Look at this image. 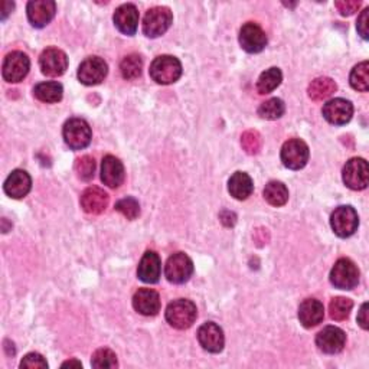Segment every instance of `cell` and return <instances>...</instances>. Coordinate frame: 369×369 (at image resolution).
I'll use <instances>...</instances> for the list:
<instances>
[{
  "label": "cell",
  "mask_w": 369,
  "mask_h": 369,
  "mask_svg": "<svg viewBox=\"0 0 369 369\" xmlns=\"http://www.w3.org/2000/svg\"><path fill=\"white\" fill-rule=\"evenodd\" d=\"M198 316L196 306L187 299H177L172 301L166 309L168 323L179 330L191 327Z\"/></svg>",
  "instance_id": "6da1fadb"
},
{
  "label": "cell",
  "mask_w": 369,
  "mask_h": 369,
  "mask_svg": "<svg viewBox=\"0 0 369 369\" xmlns=\"http://www.w3.org/2000/svg\"><path fill=\"white\" fill-rule=\"evenodd\" d=\"M149 73L151 80L155 82L162 85H169L180 78L182 64L177 58L172 55H162L153 61Z\"/></svg>",
  "instance_id": "7a4b0ae2"
},
{
  "label": "cell",
  "mask_w": 369,
  "mask_h": 369,
  "mask_svg": "<svg viewBox=\"0 0 369 369\" xmlns=\"http://www.w3.org/2000/svg\"><path fill=\"white\" fill-rule=\"evenodd\" d=\"M173 22V15L170 9L165 6L151 8L146 12L143 19V32L149 38L162 37L170 27Z\"/></svg>",
  "instance_id": "3957f363"
},
{
  "label": "cell",
  "mask_w": 369,
  "mask_h": 369,
  "mask_svg": "<svg viewBox=\"0 0 369 369\" xmlns=\"http://www.w3.org/2000/svg\"><path fill=\"white\" fill-rule=\"evenodd\" d=\"M330 283L341 290H352L359 283V270L349 258L337 260L330 271Z\"/></svg>",
  "instance_id": "277c9868"
},
{
  "label": "cell",
  "mask_w": 369,
  "mask_h": 369,
  "mask_svg": "<svg viewBox=\"0 0 369 369\" xmlns=\"http://www.w3.org/2000/svg\"><path fill=\"white\" fill-rule=\"evenodd\" d=\"M330 225L337 237L348 238L354 235L359 227L358 213L352 206L336 208L330 217Z\"/></svg>",
  "instance_id": "5b68a950"
},
{
  "label": "cell",
  "mask_w": 369,
  "mask_h": 369,
  "mask_svg": "<svg viewBox=\"0 0 369 369\" xmlns=\"http://www.w3.org/2000/svg\"><path fill=\"white\" fill-rule=\"evenodd\" d=\"M194 273L192 260L183 253H176L169 257L165 265L166 279L173 284L187 283Z\"/></svg>",
  "instance_id": "8992f818"
},
{
  "label": "cell",
  "mask_w": 369,
  "mask_h": 369,
  "mask_svg": "<svg viewBox=\"0 0 369 369\" xmlns=\"http://www.w3.org/2000/svg\"><path fill=\"white\" fill-rule=\"evenodd\" d=\"M64 140L73 150L85 149L91 143V129L82 118H71L64 126Z\"/></svg>",
  "instance_id": "52a82bcc"
},
{
  "label": "cell",
  "mask_w": 369,
  "mask_h": 369,
  "mask_svg": "<svg viewBox=\"0 0 369 369\" xmlns=\"http://www.w3.org/2000/svg\"><path fill=\"white\" fill-rule=\"evenodd\" d=\"M309 161V147L300 139H292L282 147V162L287 169L300 170Z\"/></svg>",
  "instance_id": "ba28073f"
},
{
  "label": "cell",
  "mask_w": 369,
  "mask_h": 369,
  "mask_svg": "<svg viewBox=\"0 0 369 369\" xmlns=\"http://www.w3.org/2000/svg\"><path fill=\"white\" fill-rule=\"evenodd\" d=\"M108 67L100 56H89L84 59L78 68V80L84 85H97L107 77Z\"/></svg>",
  "instance_id": "9c48e42d"
},
{
  "label": "cell",
  "mask_w": 369,
  "mask_h": 369,
  "mask_svg": "<svg viewBox=\"0 0 369 369\" xmlns=\"http://www.w3.org/2000/svg\"><path fill=\"white\" fill-rule=\"evenodd\" d=\"M344 182L349 189H365L369 182V169L366 161L361 158L351 159L344 168Z\"/></svg>",
  "instance_id": "30bf717a"
},
{
  "label": "cell",
  "mask_w": 369,
  "mask_h": 369,
  "mask_svg": "<svg viewBox=\"0 0 369 369\" xmlns=\"http://www.w3.org/2000/svg\"><path fill=\"white\" fill-rule=\"evenodd\" d=\"M30 61L26 54L20 51L11 52L4 61L2 74L8 82H20L29 73Z\"/></svg>",
  "instance_id": "8fae6325"
},
{
  "label": "cell",
  "mask_w": 369,
  "mask_h": 369,
  "mask_svg": "<svg viewBox=\"0 0 369 369\" xmlns=\"http://www.w3.org/2000/svg\"><path fill=\"white\" fill-rule=\"evenodd\" d=\"M346 344V334L342 329L336 326H326L316 336L318 348L329 355L339 354Z\"/></svg>",
  "instance_id": "7c38bea8"
},
{
  "label": "cell",
  "mask_w": 369,
  "mask_h": 369,
  "mask_svg": "<svg viewBox=\"0 0 369 369\" xmlns=\"http://www.w3.org/2000/svg\"><path fill=\"white\" fill-rule=\"evenodd\" d=\"M39 65L45 75L61 77L68 68L67 54L58 48H48L41 54Z\"/></svg>",
  "instance_id": "4fadbf2b"
},
{
  "label": "cell",
  "mask_w": 369,
  "mask_h": 369,
  "mask_svg": "<svg viewBox=\"0 0 369 369\" xmlns=\"http://www.w3.org/2000/svg\"><path fill=\"white\" fill-rule=\"evenodd\" d=\"M239 44L249 54H258L267 45V35L257 23L249 22L239 30Z\"/></svg>",
  "instance_id": "5bb4252c"
},
{
  "label": "cell",
  "mask_w": 369,
  "mask_h": 369,
  "mask_svg": "<svg viewBox=\"0 0 369 369\" xmlns=\"http://www.w3.org/2000/svg\"><path fill=\"white\" fill-rule=\"evenodd\" d=\"M198 341L205 351L211 354H220L224 349L225 337L223 329L217 323L208 322L199 327Z\"/></svg>",
  "instance_id": "9a60e30c"
},
{
  "label": "cell",
  "mask_w": 369,
  "mask_h": 369,
  "mask_svg": "<svg viewBox=\"0 0 369 369\" xmlns=\"http://www.w3.org/2000/svg\"><path fill=\"white\" fill-rule=\"evenodd\" d=\"M354 115V106L344 99H334L325 104L323 117L334 126H344L351 121Z\"/></svg>",
  "instance_id": "2e32d148"
},
{
  "label": "cell",
  "mask_w": 369,
  "mask_h": 369,
  "mask_svg": "<svg viewBox=\"0 0 369 369\" xmlns=\"http://www.w3.org/2000/svg\"><path fill=\"white\" fill-rule=\"evenodd\" d=\"M27 19L35 27L46 26L55 16L56 5L52 0H32L26 8Z\"/></svg>",
  "instance_id": "e0dca14e"
},
{
  "label": "cell",
  "mask_w": 369,
  "mask_h": 369,
  "mask_svg": "<svg viewBox=\"0 0 369 369\" xmlns=\"http://www.w3.org/2000/svg\"><path fill=\"white\" fill-rule=\"evenodd\" d=\"M139 11L135 5L127 4L121 5L120 8L115 9V13L113 16L115 27L120 30L121 34L125 35H135L137 26H139Z\"/></svg>",
  "instance_id": "ac0fdd59"
},
{
  "label": "cell",
  "mask_w": 369,
  "mask_h": 369,
  "mask_svg": "<svg viewBox=\"0 0 369 369\" xmlns=\"http://www.w3.org/2000/svg\"><path fill=\"white\" fill-rule=\"evenodd\" d=\"M135 311L143 316H156L161 311V297L151 289H140L133 296Z\"/></svg>",
  "instance_id": "d6986e66"
},
{
  "label": "cell",
  "mask_w": 369,
  "mask_h": 369,
  "mask_svg": "<svg viewBox=\"0 0 369 369\" xmlns=\"http://www.w3.org/2000/svg\"><path fill=\"white\" fill-rule=\"evenodd\" d=\"M5 192L6 195H9L13 199H20L23 196H26L32 188V179H30L29 173L20 169L13 170L8 179L5 180Z\"/></svg>",
  "instance_id": "ffe728a7"
},
{
  "label": "cell",
  "mask_w": 369,
  "mask_h": 369,
  "mask_svg": "<svg viewBox=\"0 0 369 369\" xmlns=\"http://www.w3.org/2000/svg\"><path fill=\"white\" fill-rule=\"evenodd\" d=\"M161 271H162V263H161V257L155 253V251H147L139 264L137 268V275L139 279L143 283H149V284H155L159 282V277H161Z\"/></svg>",
  "instance_id": "44dd1931"
},
{
  "label": "cell",
  "mask_w": 369,
  "mask_h": 369,
  "mask_svg": "<svg viewBox=\"0 0 369 369\" xmlns=\"http://www.w3.org/2000/svg\"><path fill=\"white\" fill-rule=\"evenodd\" d=\"M108 195L101 188L89 187L81 195V206L87 213L99 215L108 206Z\"/></svg>",
  "instance_id": "7402d4cb"
},
{
  "label": "cell",
  "mask_w": 369,
  "mask_h": 369,
  "mask_svg": "<svg viewBox=\"0 0 369 369\" xmlns=\"http://www.w3.org/2000/svg\"><path fill=\"white\" fill-rule=\"evenodd\" d=\"M325 318V307L316 299H307L299 307V320L304 327H315Z\"/></svg>",
  "instance_id": "603a6c76"
},
{
  "label": "cell",
  "mask_w": 369,
  "mask_h": 369,
  "mask_svg": "<svg viewBox=\"0 0 369 369\" xmlns=\"http://www.w3.org/2000/svg\"><path fill=\"white\" fill-rule=\"evenodd\" d=\"M101 180L108 188L113 189L118 188L123 180H125V166H123V163L117 158L108 155L103 159Z\"/></svg>",
  "instance_id": "cb8c5ba5"
},
{
  "label": "cell",
  "mask_w": 369,
  "mask_h": 369,
  "mask_svg": "<svg viewBox=\"0 0 369 369\" xmlns=\"http://www.w3.org/2000/svg\"><path fill=\"white\" fill-rule=\"evenodd\" d=\"M254 189V183L253 179L244 172H235L230 182H228V191L231 196H234L238 201L247 199Z\"/></svg>",
  "instance_id": "d4e9b609"
},
{
  "label": "cell",
  "mask_w": 369,
  "mask_h": 369,
  "mask_svg": "<svg viewBox=\"0 0 369 369\" xmlns=\"http://www.w3.org/2000/svg\"><path fill=\"white\" fill-rule=\"evenodd\" d=\"M336 89H337V85L332 78L320 77V78H316V80L312 81L307 92H309V97L313 101H323V100L329 99Z\"/></svg>",
  "instance_id": "484cf974"
},
{
  "label": "cell",
  "mask_w": 369,
  "mask_h": 369,
  "mask_svg": "<svg viewBox=\"0 0 369 369\" xmlns=\"http://www.w3.org/2000/svg\"><path fill=\"white\" fill-rule=\"evenodd\" d=\"M35 97L42 103H58L63 100L64 88L59 82H41L34 89Z\"/></svg>",
  "instance_id": "4316f807"
},
{
  "label": "cell",
  "mask_w": 369,
  "mask_h": 369,
  "mask_svg": "<svg viewBox=\"0 0 369 369\" xmlns=\"http://www.w3.org/2000/svg\"><path fill=\"white\" fill-rule=\"evenodd\" d=\"M264 199L273 206H283L289 201V189L282 182H268L264 188Z\"/></svg>",
  "instance_id": "83f0119b"
},
{
  "label": "cell",
  "mask_w": 369,
  "mask_h": 369,
  "mask_svg": "<svg viewBox=\"0 0 369 369\" xmlns=\"http://www.w3.org/2000/svg\"><path fill=\"white\" fill-rule=\"evenodd\" d=\"M283 74L279 68H270L264 71L257 81V91L260 94H270L282 84Z\"/></svg>",
  "instance_id": "f1b7e54d"
},
{
  "label": "cell",
  "mask_w": 369,
  "mask_h": 369,
  "mask_svg": "<svg viewBox=\"0 0 369 369\" xmlns=\"http://www.w3.org/2000/svg\"><path fill=\"white\" fill-rule=\"evenodd\" d=\"M142 70H143V59L137 54L127 55L120 64V71H121L123 78L129 80V81L139 78L142 74Z\"/></svg>",
  "instance_id": "f546056e"
},
{
  "label": "cell",
  "mask_w": 369,
  "mask_h": 369,
  "mask_svg": "<svg viewBox=\"0 0 369 369\" xmlns=\"http://www.w3.org/2000/svg\"><path fill=\"white\" fill-rule=\"evenodd\" d=\"M349 82L354 89L366 92L369 89V64L368 61H363V63L358 64L349 77Z\"/></svg>",
  "instance_id": "4dcf8cb0"
},
{
  "label": "cell",
  "mask_w": 369,
  "mask_h": 369,
  "mask_svg": "<svg viewBox=\"0 0 369 369\" xmlns=\"http://www.w3.org/2000/svg\"><path fill=\"white\" fill-rule=\"evenodd\" d=\"M352 307H354V303H352L351 299L334 297V299H332V301L329 304L330 318L333 320H345V319L349 318Z\"/></svg>",
  "instance_id": "1f68e13d"
},
{
  "label": "cell",
  "mask_w": 369,
  "mask_h": 369,
  "mask_svg": "<svg viewBox=\"0 0 369 369\" xmlns=\"http://www.w3.org/2000/svg\"><path fill=\"white\" fill-rule=\"evenodd\" d=\"M286 111L284 103L280 99H270L258 107V115L265 120L280 118Z\"/></svg>",
  "instance_id": "d6a6232c"
},
{
  "label": "cell",
  "mask_w": 369,
  "mask_h": 369,
  "mask_svg": "<svg viewBox=\"0 0 369 369\" xmlns=\"http://www.w3.org/2000/svg\"><path fill=\"white\" fill-rule=\"evenodd\" d=\"M91 365L94 368H99V369H104V368L111 369V368H117L118 362H117L115 354L111 349L101 348V349L96 351L94 355H92Z\"/></svg>",
  "instance_id": "836d02e7"
},
{
  "label": "cell",
  "mask_w": 369,
  "mask_h": 369,
  "mask_svg": "<svg viewBox=\"0 0 369 369\" xmlns=\"http://www.w3.org/2000/svg\"><path fill=\"white\" fill-rule=\"evenodd\" d=\"M75 172L78 175L80 179L82 180H89L94 177V172H96V161L94 158H91L88 155L77 159L75 162Z\"/></svg>",
  "instance_id": "e575fe53"
},
{
  "label": "cell",
  "mask_w": 369,
  "mask_h": 369,
  "mask_svg": "<svg viewBox=\"0 0 369 369\" xmlns=\"http://www.w3.org/2000/svg\"><path fill=\"white\" fill-rule=\"evenodd\" d=\"M115 211H118L120 213L125 215L127 220H136L140 213V205L135 198H125V199H120L115 204Z\"/></svg>",
  "instance_id": "d590c367"
},
{
  "label": "cell",
  "mask_w": 369,
  "mask_h": 369,
  "mask_svg": "<svg viewBox=\"0 0 369 369\" xmlns=\"http://www.w3.org/2000/svg\"><path fill=\"white\" fill-rule=\"evenodd\" d=\"M241 146L249 155H257L261 149V136L256 130H249L241 136Z\"/></svg>",
  "instance_id": "8d00e7d4"
},
{
  "label": "cell",
  "mask_w": 369,
  "mask_h": 369,
  "mask_svg": "<svg viewBox=\"0 0 369 369\" xmlns=\"http://www.w3.org/2000/svg\"><path fill=\"white\" fill-rule=\"evenodd\" d=\"M20 368H27V369H44L48 368V362L45 361V358L39 354H27L22 362H20Z\"/></svg>",
  "instance_id": "74e56055"
},
{
  "label": "cell",
  "mask_w": 369,
  "mask_h": 369,
  "mask_svg": "<svg viewBox=\"0 0 369 369\" xmlns=\"http://www.w3.org/2000/svg\"><path fill=\"white\" fill-rule=\"evenodd\" d=\"M334 6H336L337 11L341 12V15L351 16L355 12H358L361 2H356V0H341V2H336Z\"/></svg>",
  "instance_id": "f35d334b"
},
{
  "label": "cell",
  "mask_w": 369,
  "mask_h": 369,
  "mask_svg": "<svg viewBox=\"0 0 369 369\" xmlns=\"http://www.w3.org/2000/svg\"><path fill=\"white\" fill-rule=\"evenodd\" d=\"M368 13H369V9H363L361 16L358 18V23H356V29L359 35L363 38V39H368Z\"/></svg>",
  "instance_id": "ab89813d"
},
{
  "label": "cell",
  "mask_w": 369,
  "mask_h": 369,
  "mask_svg": "<svg viewBox=\"0 0 369 369\" xmlns=\"http://www.w3.org/2000/svg\"><path fill=\"white\" fill-rule=\"evenodd\" d=\"M358 323L362 329H368L369 327V320H368V303H363L362 307H361V311L358 313Z\"/></svg>",
  "instance_id": "60d3db41"
},
{
  "label": "cell",
  "mask_w": 369,
  "mask_h": 369,
  "mask_svg": "<svg viewBox=\"0 0 369 369\" xmlns=\"http://www.w3.org/2000/svg\"><path fill=\"white\" fill-rule=\"evenodd\" d=\"M13 4L12 2H6V0H5V2H2V20H5L6 18H8V15L12 12V9H13Z\"/></svg>",
  "instance_id": "b9f144b4"
},
{
  "label": "cell",
  "mask_w": 369,
  "mask_h": 369,
  "mask_svg": "<svg viewBox=\"0 0 369 369\" xmlns=\"http://www.w3.org/2000/svg\"><path fill=\"white\" fill-rule=\"evenodd\" d=\"M63 366H81V362H77V361H68V362H64Z\"/></svg>",
  "instance_id": "7bdbcfd3"
}]
</instances>
